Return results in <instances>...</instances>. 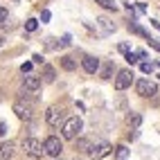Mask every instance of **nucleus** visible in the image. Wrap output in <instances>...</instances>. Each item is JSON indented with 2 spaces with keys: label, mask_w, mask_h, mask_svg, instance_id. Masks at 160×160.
I'll return each instance as SVG.
<instances>
[{
  "label": "nucleus",
  "mask_w": 160,
  "mask_h": 160,
  "mask_svg": "<svg viewBox=\"0 0 160 160\" xmlns=\"http://www.w3.org/2000/svg\"><path fill=\"white\" fill-rule=\"evenodd\" d=\"M135 90L140 97H153V95L158 92V86L153 81H149V79H138L135 81Z\"/></svg>",
  "instance_id": "obj_5"
},
{
  "label": "nucleus",
  "mask_w": 160,
  "mask_h": 160,
  "mask_svg": "<svg viewBox=\"0 0 160 160\" xmlns=\"http://www.w3.org/2000/svg\"><path fill=\"white\" fill-rule=\"evenodd\" d=\"M0 48H2V38H0Z\"/></svg>",
  "instance_id": "obj_31"
},
{
  "label": "nucleus",
  "mask_w": 160,
  "mask_h": 160,
  "mask_svg": "<svg viewBox=\"0 0 160 160\" xmlns=\"http://www.w3.org/2000/svg\"><path fill=\"white\" fill-rule=\"evenodd\" d=\"M81 129H83L81 117H70V120H66L61 124V138L63 140H77V135L81 133Z\"/></svg>",
  "instance_id": "obj_1"
},
{
  "label": "nucleus",
  "mask_w": 160,
  "mask_h": 160,
  "mask_svg": "<svg viewBox=\"0 0 160 160\" xmlns=\"http://www.w3.org/2000/svg\"><path fill=\"white\" fill-rule=\"evenodd\" d=\"M61 45H63V48L70 45V36H63V38H61Z\"/></svg>",
  "instance_id": "obj_27"
},
{
  "label": "nucleus",
  "mask_w": 160,
  "mask_h": 160,
  "mask_svg": "<svg viewBox=\"0 0 160 160\" xmlns=\"http://www.w3.org/2000/svg\"><path fill=\"white\" fill-rule=\"evenodd\" d=\"M41 20H45V23H48V20H50V12H48V9H45V12H43V14H41Z\"/></svg>",
  "instance_id": "obj_26"
},
{
  "label": "nucleus",
  "mask_w": 160,
  "mask_h": 160,
  "mask_svg": "<svg viewBox=\"0 0 160 160\" xmlns=\"http://www.w3.org/2000/svg\"><path fill=\"white\" fill-rule=\"evenodd\" d=\"M111 149H113V147H111L108 142H97V144L90 147V153H92L95 158H104V156L111 153Z\"/></svg>",
  "instance_id": "obj_9"
},
{
  "label": "nucleus",
  "mask_w": 160,
  "mask_h": 160,
  "mask_svg": "<svg viewBox=\"0 0 160 160\" xmlns=\"http://www.w3.org/2000/svg\"><path fill=\"white\" fill-rule=\"evenodd\" d=\"M32 70V63H23V72H29Z\"/></svg>",
  "instance_id": "obj_29"
},
{
  "label": "nucleus",
  "mask_w": 160,
  "mask_h": 160,
  "mask_svg": "<svg viewBox=\"0 0 160 160\" xmlns=\"http://www.w3.org/2000/svg\"><path fill=\"white\" fill-rule=\"evenodd\" d=\"M129 124H131V126H140V124H142V115H140V113H131V115H129Z\"/></svg>",
  "instance_id": "obj_16"
},
{
  "label": "nucleus",
  "mask_w": 160,
  "mask_h": 160,
  "mask_svg": "<svg viewBox=\"0 0 160 160\" xmlns=\"http://www.w3.org/2000/svg\"><path fill=\"white\" fill-rule=\"evenodd\" d=\"M14 113L20 117V120H32V117H34V106H32L29 102H16L14 104Z\"/></svg>",
  "instance_id": "obj_6"
},
{
  "label": "nucleus",
  "mask_w": 160,
  "mask_h": 160,
  "mask_svg": "<svg viewBox=\"0 0 160 160\" xmlns=\"http://www.w3.org/2000/svg\"><path fill=\"white\" fill-rule=\"evenodd\" d=\"M129 147H126V144H120V147H115V158L117 160H126V158H129Z\"/></svg>",
  "instance_id": "obj_13"
},
{
  "label": "nucleus",
  "mask_w": 160,
  "mask_h": 160,
  "mask_svg": "<svg viewBox=\"0 0 160 160\" xmlns=\"http://www.w3.org/2000/svg\"><path fill=\"white\" fill-rule=\"evenodd\" d=\"M36 27H38V20L36 18H29L27 23H25V29L27 32H36Z\"/></svg>",
  "instance_id": "obj_19"
},
{
  "label": "nucleus",
  "mask_w": 160,
  "mask_h": 160,
  "mask_svg": "<svg viewBox=\"0 0 160 160\" xmlns=\"http://www.w3.org/2000/svg\"><path fill=\"white\" fill-rule=\"evenodd\" d=\"M23 151L29 156V158H41L45 151H43V142L36 140V138H27L23 142Z\"/></svg>",
  "instance_id": "obj_3"
},
{
  "label": "nucleus",
  "mask_w": 160,
  "mask_h": 160,
  "mask_svg": "<svg viewBox=\"0 0 160 160\" xmlns=\"http://www.w3.org/2000/svg\"><path fill=\"white\" fill-rule=\"evenodd\" d=\"M61 68L68 70V72H72L74 68H77V63L72 61V57H61Z\"/></svg>",
  "instance_id": "obj_15"
},
{
  "label": "nucleus",
  "mask_w": 160,
  "mask_h": 160,
  "mask_svg": "<svg viewBox=\"0 0 160 160\" xmlns=\"http://www.w3.org/2000/svg\"><path fill=\"white\" fill-rule=\"evenodd\" d=\"M126 61H129L131 66H133V63H138V54H131V52H126Z\"/></svg>",
  "instance_id": "obj_23"
},
{
  "label": "nucleus",
  "mask_w": 160,
  "mask_h": 160,
  "mask_svg": "<svg viewBox=\"0 0 160 160\" xmlns=\"http://www.w3.org/2000/svg\"><path fill=\"white\" fill-rule=\"evenodd\" d=\"M54 79H57V72H54V68H52V66H45V68H43V81L52 83Z\"/></svg>",
  "instance_id": "obj_14"
},
{
  "label": "nucleus",
  "mask_w": 160,
  "mask_h": 160,
  "mask_svg": "<svg viewBox=\"0 0 160 160\" xmlns=\"http://www.w3.org/2000/svg\"><path fill=\"white\" fill-rule=\"evenodd\" d=\"M95 2H99L104 9H113V12H115V9H117V5L113 2V0H95Z\"/></svg>",
  "instance_id": "obj_18"
},
{
  "label": "nucleus",
  "mask_w": 160,
  "mask_h": 160,
  "mask_svg": "<svg viewBox=\"0 0 160 160\" xmlns=\"http://www.w3.org/2000/svg\"><path fill=\"white\" fill-rule=\"evenodd\" d=\"M133 83V72L131 70H120L117 72V77H115V88L117 90H126Z\"/></svg>",
  "instance_id": "obj_7"
},
{
  "label": "nucleus",
  "mask_w": 160,
  "mask_h": 160,
  "mask_svg": "<svg viewBox=\"0 0 160 160\" xmlns=\"http://www.w3.org/2000/svg\"><path fill=\"white\" fill-rule=\"evenodd\" d=\"M14 156V144L7 142V144H0V160H9Z\"/></svg>",
  "instance_id": "obj_11"
},
{
  "label": "nucleus",
  "mask_w": 160,
  "mask_h": 160,
  "mask_svg": "<svg viewBox=\"0 0 160 160\" xmlns=\"http://www.w3.org/2000/svg\"><path fill=\"white\" fill-rule=\"evenodd\" d=\"M32 59H34V63H43V59H41V54H34Z\"/></svg>",
  "instance_id": "obj_30"
},
{
  "label": "nucleus",
  "mask_w": 160,
  "mask_h": 160,
  "mask_svg": "<svg viewBox=\"0 0 160 160\" xmlns=\"http://www.w3.org/2000/svg\"><path fill=\"white\" fill-rule=\"evenodd\" d=\"M77 147H79V151H90V142L88 140H79Z\"/></svg>",
  "instance_id": "obj_20"
},
{
  "label": "nucleus",
  "mask_w": 160,
  "mask_h": 160,
  "mask_svg": "<svg viewBox=\"0 0 160 160\" xmlns=\"http://www.w3.org/2000/svg\"><path fill=\"white\" fill-rule=\"evenodd\" d=\"M129 29L135 32V34H140V36H144V38H149V34H147V32H144L140 25H135V23H129Z\"/></svg>",
  "instance_id": "obj_17"
},
{
  "label": "nucleus",
  "mask_w": 160,
  "mask_h": 160,
  "mask_svg": "<svg viewBox=\"0 0 160 160\" xmlns=\"http://www.w3.org/2000/svg\"><path fill=\"white\" fill-rule=\"evenodd\" d=\"M5 18H7V9L0 7V20H5Z\"/></svg>",
  "instance_id": "obj_28"
},
{
  "label": "nucleus",
  "mask_w": 160,
  "mask_h": 160,
  "mask_svg": "<svg viewBox=\"0 0 160 160\" xmlns=\"http://www.w3.org/2000/svg\"><path fill=\"white\" fill-rule=\"evenodd\" d=\"M140 68H142V72H144V74H151V72H153V66H151V63H142Z\"/></svg>",
  "instance_id": "obj_22"
},
{
  "label": "nucleus",
  "mask_w": 160,
  "mask_h": 160,
  "mask_svg": "<svg viewBox=\"0 0 160 160\" xmlns=\"http://www.w3.org/2000/svg\"><path fill=\"white\" fill-rule=\"evenodd\" d=\"M99 23H102V27H104L106 32H111V29H115V25H111V23H108V20H106V18H99Z\"/></svg>",
  "instance_id": "obj_21"
},
{
  "label": "nucleus",
  "mask_w": 160,
  "mask_h": 160,
  "mask_svg": "<svg viewBox=\"0 0 160 160\" xmlns=\"http://www.w3.org/2000/svg\"><path fill=\"white\" fill-rule=\"evenodd\" d=\"M43 151H45L48 156H52V158H59L61 151H63V140H59L57 135L45 138V140H43Z\"/></svg>",
  "instance_id": "obj_2"
},
{
  "label": "nucleus",
  "mask_w": 160,
  "mask_h": 160,
  "mask_svg": "<svg viewBox=\"0 0 160 160\" xmlns=\"http://www.w3.org/2000/svg\"><path fill=\"white\" fill-rule=\"evenodd\" d=\"M81 66H83V70H86L88 74H95V72L99 70V59L97 57H83Z\"/></svg>",
  "instance_id": "obj_10"
},
{
  "label": "nucleus",
  "mask_w": 160,
  "mask_h": 160,
  "mask_svg": "<svg viewBox=\"0 0 160 160\" xmlns=\"http://www.w3.org/2000/svg\"><path fill=\"white\" fill-rule=\"evenodd\" d=\"M5 133H7V124L0 120V135H5Z\"/></svg>",
  "instance_id": "obj_25"
},
{
  "label": "nucleus",
  "mask_w": 160,
  "mask_h": 160,
  "mask_svg": "<svg viewBox=\"0 0 160 160\" xmlns=\"http://www.w3.org/2000/svg\"><path fill=\"white\" fill-rule=\"evenodd\" d=\"M147 41H149V45H151V48H153V50H158V52H160V43H158V41H153V38H151V36H149V38H147Z\"/></svg>",
  "instance_id": "obj_24"
},
{
  "label": "nucleus",
  "mask_w": 160,
  "mask_h": 160,
  "mask_svg": "<svg viewBox=\"0 0 160 160\" xmlns=\"http://www.w3.org/2000/svg\"><path fill=\"white\" fill-rule=\"evenodd\" d=\"M41 88V77H36V74H27V77L23 79V92H34Z\"/></svg>",
  "instance_id": "obj_8"
},
{
  "label": "nucleus",
  "mask_w": 160,
  "mask_h": 160,
  "mask_svg": "<svg viewBox=\"0 0 160 160\" xmlns=\"http://www.w3.org/2000/svg\"><path fill=\"white\" fill-rule=\"evenodd\" d=\"M113 72H115V63H113V61H106L99 74H102V79H111V74H113Z\"/></svg>",
  "instance_id": "obj_12"
},
{
  "label": "nucleus",
  "mask_w": 160,
  "mask_h": 160,
  "mask_svg": "<svg viewBox=\"0 0 160 160\" xmlns=\"http://www.w3.org/2000/svg\"><path fill=\"white\" fill-rule=\"evenodd\" d=\"M45 122L57 129V126H61L63 122H66V111H63V108H57V106H50V108L45 111Z\"/></svg>",
  "instance_id": "obj_4"
}]
</instances>
